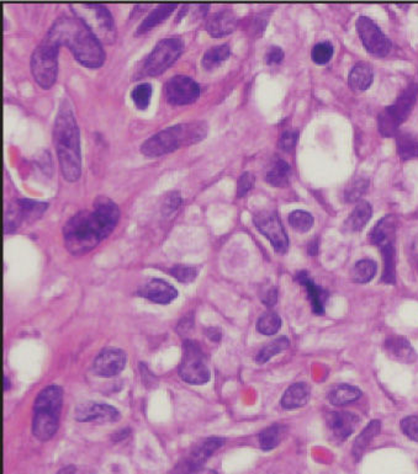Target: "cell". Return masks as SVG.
Listing matches in <instances>:
<instances>
[{
    "mask_svg": "<svg viewBox=\"0 0 418 474\" xmlns=\"http://www.w3.org/2000/svg\"><path fill=\"white\" fill-rule=\"evenodd\" d=\"M120 219V209L113 200L98 196L93 209H82L63 227V239L72 255L80 256L93 251L101 240L111 235Z\"/></svg>",
    "mask_w": 418,
    "mask_h": 474,
    "instance_id": "obj_1",
    "label": "cell"
},
{
    "mask_svg": "<svg viewBox=\"0 0 418 474\" xmlns=\"http://www.w3.org/2000/svg\"><path fill=\"white\" fill-rule=\"evenodd\" d=\"M45 40L57 47H69L75 59L84 67L99 68L104 64L103 43L85 27L83 21L75 16H62L55 21Z\"/></svg>",
    "mask_w": 418,
    "mask_h": 474,
    "instance_id": "obj_2",
    "label": "cell"
},
{
    "mask_svg": "<svg viewBox=\"0 0 418 474\" xmlns=\"http://www.w3.org/2000/svg\"><path fill=\"white\" fill-rule=\"evenodd\" d=\"M53 143L57 151L58 163L67 182H77L82 174L80 135L72 106L62 101L53 127Z\"/></svg>",
    "mask_w": 418,
    "mask_h": 474,
    "instance_id": "obj_3",
    "label": "cell"
},
{
    "mask_svg": "<svg viewBox=\"0 0 418 474\" xmlns=\"http://www.w3.org/2000/svg\"><path fill=\"white\" fill-rule=\"evenodd\" d=\"M208 135V125L204 121L179 124L150 137L141 146V151L147 156H164L179 149L180 147L196 145Z\"/></svg>",
    "mask_w": 418,
    "mask_h": 474,
    "instance_id": "obj_4",
    "label": "cell"
},
{
    "mask_svg": "<svg viewBox=\"0 0 418 474\" xmlns=\"http://www.w3.org/2000/svg\"><path fill=\"white\" fill-rule=\"evenodd\" d=\"M63 406L61 387L48 386L37 396L34 404L32 434L40 441H48L55 436L59 427V417Z\"/></svg>",
    "mask_w": 418,
    "mask_h": 474,
    "instance_id": "obj_5",
    "label": "cell"
},
{
    "mask_svg": "<svg viewBox=\"0 0 418 474\" xmlns=\"http://www.w3.org/2000/svg\"><path fill=\"white\" fill-rule=\"evenodd\" d=\"M75 17L83 21L101 43L110 45L116 40L114 16L103 4H72L69 6Z\"/></svg>",
    "mask_w": 418,
    "mask_h": 474,
    "instance_id": "obj_6",
    "label": "cell"
},
{
    "mask_svg": "<svg viewBox=\"0 0 418 474\" xmlns=\"http://www.w3.org/2000/svg\"><path fill=\"white\" fill-rule=\"evenodd\" d=\"M418 88L411 84L405 89L394 104L382 110L377 119V127L384 137H392L398 132V127L411 114L417 99Z\"/></svg>",
    "mask_w": 418,
    "mask_h": 474,
    "instance_id": "obj_7",
    "label": "cell"
},
{
    "mask_svg": "<svg viewBox=\"0 0 418 474\" xmlns=\"http://www.w3.org/2000/svg\"><path fill=\"white\" fill-rule=\"evenodd\" d=\"M184 51V42L179 37H168L158 42L142 64L141 75L157 77L177 62Z\"/></svg>",
    "mask_w": 418,
    "mask_h": 474,
    "instance_id": "obj_8",
    "label": "cell"
},
{
    "mask_svg": "<svg viewBox=\"0 0 418 474\" xmlns=\"http://www.w3.org/2000/svg\"><path fill=\"white\" fill-rule=\"evenodd\" d=\"M58 48L51 42L43 41L32 52L31 73L36 83L43 89H50L56 83L58 73Z\"/></svg>",
    "mask_w": 418,
    "mask_h": 474,
    "instance_id": "obj_9",
    "label": "cell"
},
{
    "mask_svg": "<svg viewBox=\"0 0 418 474\" xmlns=\"http://www.w3.org/2000/svg\"><path fill=\"white\" fill-rule=\"evenodd\" d=\"M179 375L189 385L203 386L210 380V370L203 350L196 341L187 340L183 345V360L179 367Z\"/></svg>",
    "mask_w": 418,
    "mask_h": 474,
    "instance_id": "obj_10",
    "label": "cell"
},
{
    "mask_svg": "<svg viewBox=\"0 0 418 474\" xmlns=\"http://www.w3.org/2000/svg\"><path fill=\"white\" fill-rule=\"evenodd\" d=\"M48 203L38 202L29 198H19L8 206L4 219L6 235L15 232L20 224L32 223L46 212Z\"/></svg>",
    "mask_w": 418,
    "mask_h": 474,
    "instance_id": "obj_11",
    "label": "cell"
},
{
    "mask_svg": "<svg viewBox=\"0 0 418 474\" xmlns=\"http://www.w3.org/2000/svg\"><path fill=\"white\" fill-rule=\"evenodd\" d=\"M225 438H209L198 443L184 459L179 461L178 464L172 469L169 474H198L204 467L206 461L224 446Z\"/></svg>",
    "mask_w": 418,
    "mask_h": 474,
    "instance_id": "obj_12",
    "label": "cell"
},
{
    "mask_svg": "<svg viewBox=\"0 0 418 474\" xmlns=\"http://www.w3.org/2000/svg\"><path fill=\"white\" fill-rule=\"evenodd\" d=\"M253 222L257 230L272 243L274 251L285 254L289 249V238L282 221L274 211H261L254 214Z\"/></svg>",
    "mask_w": 418,
    "mask_h": 474,
    "instance_id": "obj_13",
    "label": "cell"
},
{
    "mask_svg": "<svg viewBox=\"0 0 418 474\" xmlns=\"http://www.w3.org/2000/svg\"><path fill=\"white\" fill-rule=\"evenodd\" d=\"M356 31L368 52L377 57H385L391 51V41L382 29L368 16H361L356 20Z\"/></svg>",
    "mask_w": 418,
    "mask_h": 474,
    "instance_id": "obj_14",
    "label": "cell"
},
{
    "mask_svg": "<svg viewBox=\"0 0 418 474\" xmlns=\"http://www.w3.org/2000/svg\"><path fill=\"white\" fill-rule=\"evenodd\" d=\"M164 94L169 104H193L199 99V84L187 75H175L166 83Z\"/></svg>",
    "mask_w": 418,
    "mask_h": 474,
    "instance_id": "obj_15",
    "label": "cell"
},
{
    "mask_svg": "<svg viewBox=\"0 0 418 474\" xmlns=\"http://www.w3.org/2000/svg\"><path fill=\"white\" fill-rule=\"evenodd\" d=\"M126 354L120 349L108 348L101 350L95 357L93 371L96 376L103 378H110L120 373L125 369Z\"/></svg>",
    "mask_w": 418,
    "mask_h": 474,
    "instance_id": "obj_16",
    "label": "cell"
},
{
    "mask_svg": "<svg viewBox=\"0 0 418 474\" xmlns=\"http://www.w3.org/2000/svg\"><path fill=\"white\" fill-rule=\"evenodd\" d=\"M75 419L80 422H113L120 419V413L109 404L87 401L77 406Z\"/></svg>",
    "mask_w": 418,
    "mask_h": 474,
    "instance_id": "obj_17",
    "label": "cell"
},
{
    "mask_svg": "<svg viewBox=\"0 0 418 474\" xmlns=\"http://www.w3.org/2000/svg\"><path fill=\"white\" fill-rule=\"evenodd\" d=\"M138 295L153 303L168 304L178 296V291L174 287L161 279H151L138 288Z\"/></svg>",
    "mask_w": 418,
    "mask_h": 474,
    "instance_id": "obj_18",
    "label": "cell"
},
{
    "mask_svg": "<svg viewBox=\"0 0 418 474\" xmlns=\"http://www.w3.org/2000/svg\"><path fill=\"white\" fill-rule=\"evenodd\" d=\"M327 427L337 441H345L354 433L359 417L350 412H331L326 417Z\"/></svg>",
    "mask_w": 418,
    "mask_h": 474,
    "instance_id": "obj_19",
    "label": "cell"
},
{
    "mask_svg": "<svg viewBox=\"0 0 418 474\" xmlns=\"http://www.w3.org/2000/svg\"><path fill=\"white\" fill-rule=\"evenodd\" d=\"M238 25V19L230 9L216 11L206 19V31L215 38L225 37L235 31Z\"/></svg>",
    "mask_w": 418,
    "mask_h": 474,
    "instance_id": "obj_20",
    "label": "cell"
},
{
    "mask_svg": "<svg viewBox=\"0 0 418 474\" xmlns=\"http://www.w3.org/2000/svg\"><path fill=\"white\" fill-rule=\"evenodd\" d=\"M384 350L387 356L394 361L403 364H412L417 360V354L410 344L408 339L398 335H392L384 341Z\"/></svg>",
    "mask_w": 418,
    "mask_h": 474,
    "instance_id": "obj_21",
    "label": "cell"
},
{
    "mask_svg": "<svg viewBox=\"0 0 418 474\" xmlns=\"http://www.w3.org/2000/svg\"><path fill=\"white\" fill-rule=\"evenodd\" d=\"M398 230V219L394 214H389L380 219L370 232V242L380 249L382 246L394 244Z\"/></svg>",
    "mask_w": 418,
    "mask_h": 474,
    "instance_id": "obj_22",
    "label": "cell"
},
{
    "mask_svg": "<svg viewBox=\"0 0 418 474\" xmlns=\"http://www.w3.org/2000/svg\"><path fill=\"white\" fill-rule=\"evenodd\" d=\"M298 280L301 285H303L306 291H308V296H309L310 302L312 306L315 314H322L324 312V303L327 301V291H324L322 287L316 285L311 279H310L308 272H298Z\"/></svg>",
    "mask_w": 418,
    "mask_h": 474,
    "instance_id": "obj_23",
    "label": "cell"
},
{
    "mask_svg": "<svg viewBox=\"0 0 418 474\" xmlns=\"http://www.w3.org/2000/svg\"><path fill=\"white\" fill-rule=\"evenodd\" d=\"M374 80V71L368 63H356L348 75V85L354 93H363Z\"/></svg>",
    "mask_w": 418,
    "mask_h": 474,
    "instance_id": "obj_24",
    "label": "cell"
},
{
    "mask_svg": "<svg viewBox=\"0 0 418 474\" xmlns=\"http://www.w3.org/2000/svg\"><path fill=\"white\" fill-rule=\"evenodd\" d=\"M310 387L303 383H294L289 387L282 398V406L284 409H298L309 403Z\"/></svg>",
    "mask_w": 418,
    "mask_h": 474,
    "instance_id": "obj_25",
    "label": "cell"
},
{
    "mask_svg": "<svg viewBox=\"0 0 418 474\" xmlns=\"http://www.w3.org/2000/svg\"><path fill=\"white\" fill-rule=\"evenodd\" d=\"M291 168L288 163L277 158L266 174V182L275 188H285L290 183Z\"/></svg>",
    "mask_w": 418,
    "mask_h": 474,
    "instance_id": "obj_26",
    "label": "cell"
},
{
    "mask_svg": "<svg viewBox=\"0 0 418 474\" xmlns=\"http://www.w3.org/2000/svg\"><path fill=\"white\" fill-rule=\"evenodd\" d=\"M373 209L370 203L361 201L356 203V209L350 212L348 219H345V230L349 232H361L370 221Z\"/></svg>",
    "mask_w": 418,
    "mask_h": 474,
    "instance_id": "obj_27",
    "label": "cell"
},
{
    "mask_svg": "<svg viewBox=\"0 0 418 474\" xmlns=\"http://www.w3.org/2000/svg\"><path fill=\"white\" fill-rule=\"evenodd\" d=\"M382 429V424L379 420H371L368 427L359 434V436L356 438L353 445V456L354 459H361L363 454L366 452V448L370 445L374 438H377Z\"/></svg>",
    "mask_w": 418,
    "mask_h": 474,
    "instance_id": "obj_28",
    "label": "cell"
},
{
    "mask_svg": "<svg viewBox=\"0 0 418 474\" xmlns=\"http://www.w3.org/2000/svg\"><path fill=\"white\" fill-rule=\"evenodd\" d=\"M177 9V4H164L158 6L154 10L151 11L146 19L142 21L140 27H137V34L141 35L145 32L150 31L153 27H157L161 22L167 20L169 16L172 15L173 11Z\"/></svg>",
    "mask_w": 418,
    "mask_h": 474,
    "instance_id": "obj_29",
    "label": "cell"
},
{
    "mask_svg": "<svg viewBox=\"0 0 418 474\" xmlns=\"http://www.w3.org/2000/svg\"><path fill=\"white\" fill-rule=\"evenodd\" d=\"M361 397L359 388L350 385H338L329 392V399L333 406H343L358 401Z\"/></svg>",
    "mask_w": 418,
    "mask_h": 474,
    "instance_id": "obj_30",
    "label": "cell"
},
{
    "mask_svg": "<svg viewBox=\"0 0 418 474\" xmlns=\"http://www.w3.org/2000/svg\"><path fill=\"white\" fill-rule=\"evenodd\" d=\"M377 270V266L375 261L370 260V259H363L353 266V269L350 271V277L356 283L364 285V283H368L374 279Z\"/></svg>",
    "mask_w": 418,
    "mask_h": 474,
    "instance_id": "obj_31",
    "label": "cell"
},
{
    "mask_svg": "<svg viewBox=\"0 0 418 474\" xmlns=\"http://www.w3.org/2000/svg\"><path fill=\"white\" fill-rule=\"evenodd\" d=\"M398 154L403 161L418 158V140L411 133H400L396 137Z\"/></svg>",
    "mask_w": 418,
    "mask_h": 474,
    "instance_id": "obj_32",
    "label": "cell"
},
{
    "mask_svg": "<svg viewBox=\"0 0 418 474\" xmlns=\"http://www.w3.org/2000/svg\"><path fill=\"white\" fill-rule=\"evenodd\" d=\"M230 54L231 50L227 45L215 46V47L209 48L204 53L201 64L206 71H212V69L219 67L222 63L225 62L226 59L230 57Z\"/></svg>",
    "mask_w": 418,
    "mask_h": 474,
    "instance_id": "obj_33",
    "label": "cell"
},
{
    "mask_svg": "<svg viewBox=\"0 0 418 474\" xmlns=\"http://www.w3.org/2000/svg\"><path fill=\"white\" fill-rule=\"evenodd\" d=\"M382 261H384V272L382 280L387 285H394L396 282V269H395V246L394 244L380 248Z\"/></svg>",
    "mask_w": 418,
    "mask_h": 474,
    "instance_id": "obj_34",
    "label": "cell"
},
{
    "mask_svg": "<svg viewBox=\"0 0 418 474\" xmlns=\"http://www.w3.org/2000/svg\"><path fill=\"white\" fill-rule=\"evenodd\" d=\"M288 348L289 339L287 336H280V338L273 340L272 343L266 345L264 348H261L259 353L257 354L256 361L258 364H266L275 355L280 354L282 351L288 349Z\"/></svg>",
    "mask_w": 418,
    "mask_h": 474,
    "instance_id": "obj_35",
    "label": "cell"
},
{
    "mask_svg": "<svg viewBox=\"0 0 418 474\" xmlns=\"http://www.w3.org/2000/svg\"><path fill=\"white\" fill-rule=\"evenodd\" d=\"M282 434H284V427L278 424L264 429L259 434V445H261V450L271 451L273 448L277 447L282 441Z\"/></svg>",
    "mask_w": 418,
    "mask_h": 474,
    "instance_id": "obj_36",
    "label": "cell"
},
{
    "mask_svg": "<svg viewBox=\"0 0 418 474\" xmlns=\"http://www.w3.org/2000/svg\"><path fill=\"white\" fill-rule=\"evenodd\" d=\"M314 216L303 209H296L289 214V224L298 233H306L314 227Z\"/></svg>",
    "mask_w": 418,
    "mask_h": 474,
    "instance_id": "obj_37",
    "label": "cell"
},
{
    "mask_svg": "<svg viewBox=\"0 0 418 474\" xmlns=\"http://www.w3.org/2000/svg\"><path fill=\"white\" fill-rule=\"evenodd\" d=\"M282 328V318L277 313H264L257 322V330L263 335H274Z\"/></svg>",
    "mask_w": 418,
    "mask_h": 474,
    "instance_id": "obj_38",
    "label": "cell"
},
{
    "mask_svg": "<svg viewBox=\"0 0 418 474\" xmlns=\"http://www.w3.org/2000/svg\"><path fill=\"white\" fill-rule=\"evenodd\" d=\"M369 188V180L364 177L353 179L345 190V200L347 202H356L363 198Z\"/></svg>",
    "mask_w": 418,
    "mask_h": 474,
    "instance_id": "obj_39",
    "label": "cell"
},
{
    "mask_svg": "<svg viewBox=\"0 0 418 474\" xmlns=\"http://www.w3.org/2000/svg\"><path fill=\"white\" fill-rule=\"evenodd\" d=\"M152 96V85L150 83H141L136 85L131 91V99L136 105L137 109L146 110L150 105Z\"/></svg>",
    "mask_w": 418,
    "mask_h": 474,
    "instance_id": "obj_40",
    "label": "cell"
},
{
    "mask_svg": "<svg viewBox=\"0 0 418 474\" xmlns=\"http://www.w3.org/2000/svg\"><path fill=\"white\" fill-rule=\"evenodd\" d=\"M333 46L329 41L319 42L311 51V58L316 64H327L333 57Z\"/></svg>",
    "mask_w": 418,
    "mask_h": 474,
    "instance_id": "obj_41",
    "label": "cell"
},
{
    "mask_svg": "<svg viewBox=\"0 0 418 474\" xmlns=\"http://www.w3.org/2000/svg\"><path fill=\"white\" fill-rule=\"evenodd\" d=\"M169 272L182 283H190L198 276V269L195 266L175 265L173 266Z\"/></svg>",
    "mask_w": 418,
    "mask_h": 474,
    "instance_id": "obj_42",
    "label": "cell"
},
{
    "mask_svg": "<svg viewBox=\"0 0 418 474\" xmlns=\"http://www.w3.org/2000/svg\"><path fill=\"white\" fill-rule=\"evenodd\" d=\"M298 130H287L282 132L280 138H279V142H278V146L279 148L284 151H288V153H291V151L295 149V147L298 145Z\"/></svg>",
    "mask_w": 418,
    "mask_h": 474,
    "instance_id": "obj_43",
    "label": "cell"
},
{
    "mask_svg": "<svg viewBox=\"0 0 418 474\" xmlns=\"http://www.w3.org/2000/svg\"><path fill=\"white\" fill-rule=\"evenodd\" d=\"M256 183V177L252 172H243L237 182V198H240L246 196L251 191Z\"/></svg>",
    "mask_w": 418,
    "mask_h": 474,
    "instance_id": "obj_44",
    "label": "cell"
},
{
    "mask_svg": "<svg viewBox=\"0 0 418 474\" xmlns=\"http://www.w3.org/2000/svg\"><path fill=\"white\" fill-rule=\"evenodd\" d=\"M182 202H183V198L178 191L168 193L163 202V212L167 216L174 214L182 206Z\"/></svg>",
    "mask_w": 418,
    "mask_h": 474,
    "instance_id": "obj_45",
    "label": "cell"
},
{
    "mask_svg": "<svg viewBox=\"0 0 418 474\" xmlns=\"http://www.w3.org/2000/svg\"><path fill=\"white\" fill-rule=\"evenodd\" d=\"M401 430L408 438L418 443V417L410 415V417H403L401 422Z\"/></svg>",
    "mask_w": 418,
    "mask_h": 474,
    "instance_id": "obj_46",
    "label": "cell"
},
{
    "mask_svg": "<svg viewBox=\"0 0 418 474\" xmlns=\"http://www.w3.org/2000/svg\"><path fill=\"white\" fill-rule=\"evenodd\" d=\"M268 24V17L264 15V14H258V15L252 16L251 21H248V27H247V30L251 32L252 35H257V36H261L264 29H266V25Z\"/></svg>",
    "mask_w": 418,
    "mask_h": 474,
    "instance_id": "obj_47",
    "label": "cell"
},
{
    "mask_svg": "<svg viewBox=\"0 0 418 474\" xmlns=\"http://www.w3.org/2000/svg\"><path fill=\"white\" fill-rule=\"evenodd\" d=\"M264 59H266V63L269 64V66L279 64L284 59V51H282V48L278 47V46H273V47L268 50Z\"/></svg>",
    "mask_w": 418,
    "mask_h": 474,
    "instance_id": "obj_48",
    "label": "cell"
},
{
    "mask_svg": "<svg viewBox=\"0 0 418 474\" xmlns=\"http://www.w3.org/2000/svg\"><path fill=\"white\" fill-rule=\"evenodd\" d=\"M261 301H263V303H264L266 306H268V307H273L278 301L277 288H275V287L269 288V290L264 293V296L261 297Z\"/></svg>",
    "mask_w": 418,
    "mask_h": 474,
    "instance_id": "obj_49",
    "label": "cell"
},
{
    "mask_svg": "<svg viewBox=\"0 0 418 474\" xmlns=\"http://www.w3.org/2000/svg\"><path fill=\"white\" fill-rule=\"evenodd\" d=\"M206 334H208V336H209L211 340H214V341H219L221 336H222V333L219 332V329L216 328L208 329V333Z\"/></svg>",
    "mask_w": 418,
    "mask_h": 474,
    "instance_id": "obj_50",
    "label": "cell"
},
{
    "mask_svg": "<svg viewBox=\"0 0 418 474\" xmlns=\"http://www.w3.org/2000/svg\"><path fill=\"white\" fill-rule=\"evenodd\" d=\"M129 434H130V429L120 430L119 433L116 434V435H114V436H113V438H114L115 441H121V440H124V438H127V436H129Z\"/></svg>",
    "mask_w": 418,
    "mask_h": 474,
    "instance_id": "obj_51",
    "label": "cell"
},
{
    "mask_svg": "<svg viewBox=\"0 0 418 474\" xmlns=\"http://www.w3.org/2000/svg\"><path fill=\"white\" fill-rule=\"evenodd\" d=\"M317 251H319V243H317V240L314 239L309 245L310 255H316Z\"/></svg>",
    "mask_w": 418,
    "mask_h": 474,
    "instance_id": "obj_52",
    "label": "cell"
},
{
    "mask_svg": "<svg viewBox=\"0 0 418 474\" xmlns=\"http://www.w3.org/2000/svg\"><path fill=\"white\" fill-rule=\"evenodd\" d=\"M75 472H77V469L74 466H69L66 468L61 469L58 474H75Z\"/></svg>",
    "mask_w": 418,
    "mask_h": 474,
    "instance_id": "obj_53",
    "label": "cell"
},
{
    "mask_svg": "<svg viewBox=\"0 0 418 474\" xmlns=\"http://www.w3.org/2000/svg\"><path fill=\"white\" fill-rule=\"evenodd\" d=\"M9 388H10V382H9V378L4 376L3 377V391H9Z\"/></svg>",
    "mask_w": 418,
    "mask_h": 474,
    "instance_id": "obj_54",
    "label": "cell"
}]
</instances>
